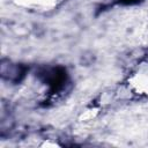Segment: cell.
I'll list each match as a JSON object with an SVG mask.
<instances>
[{"mask_svg": "<svg viewBox=\"0 0 148 148\" xmlns=\"http://www.w3.org/2000/svg\"><path fill=\"white\" fill-rule=\"evenodd\" d=\"M45 77V82L50 86L52 92L60 90L66 81V71L61 67L49 68L43 73Z\"/></svg>", "mask_w": 148, "mask_h": 148, "instance_id": "cell-1", "label": "cell"}, {"mask_svg": "<svg viewBox=\"0 0 148 148\" xmlns=\"http://www.w3.org/2000/svg\"><path fill=\"white\" fill-rule=\"evenodd\" d=\"M140 0H121L123 3H134V2H138Z\"/></svg>", "mask_w": 148, "mask_h": 148, "instance_id": "cell-2", "label": "cell"}]
</instances>
